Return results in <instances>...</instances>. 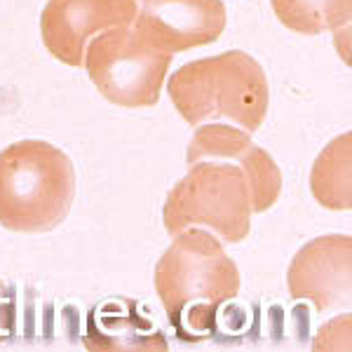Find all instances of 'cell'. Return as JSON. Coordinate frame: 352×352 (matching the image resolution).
I'll use <instances>...</instances> for the list:
<instances>
[{
    "mask_svg": "<svg viewBox=\"0 0 352 352\" xmlns=\"http://www.w3.org/2000/svg\"><path fill=\"white\" fill-rule=\"evenodd\" d=\"M350 132L336 136L312 164L310 190L315 200L327 209L348 212L352 207L350 192Z\"/></svg>",
    "mask_w": 352,
    "mask_h": 352,
    "instance_id": "cell-10",
    "label": "cell"
},
{
    "mask_svg": "<svg viewBox=\"0 0 352 352\" xmlns=\"http://www.w3.org/2000/svg\"><path fill=\"white\" fill-rule=\"evenodd\" d=\"M14 322H16L14 292L0 280V343L14 333Z\"/></svg>",
    "mask_w": 352,
    "mask_h": 352,
    "instance_id": "cell-14",
    "label": "cell"
},
{
    "mask_svg": "<svg viewBox=\"0 0 352 352\" xmlns=\"http://www.w3.org/2000/svg\"><path fill=\"white\" fill-rule=\"evenodd\" d=\"M174 109L188 124L228 118L244 132H256L268 113L270 89L263 68L240 50L204 56L174 71L167 82Z\"/></svg>",
    "mask_w": 352,
    "mask_h": 352,
    "instance_id": "cell-2",
    "label": "cell"
},
{
    "mask_svg": "<svg viewBox=\"0 0 352 352\" xmlns=\"http://www.w3.org/2000/svg\"><path fill=\"white\" fill-rule=\"evenodd\" d=\"M85 345L92 350H167V340L134 300H109L89 312Z\"/></svg>",
    "mask_w": 352,
    "mask_h": 352,
    "instance_id": "cell-9",
    "label": "cell"
},
{
    "mask_svg": "<svg viewBox=\"0 0 352 352\" xmlns=\"http://www.w3.org/2000/svg\"><path fill=\"white\" fill-rule=\"evenodd\" d=\"M132 28L169 54L217 43L226 31L223 0H136Z\"/></svg>",
    "mask_w": 352,
    "mask_h": 352,
    "instance_id": "cell-7",
    "label": "cell"
},
{
    "mask_svg": "<svg viewBox=\"0 0 352 352\" xmlns=\"http://www.w3.org/2000/svg\"><path fill=\"white\" fill-rule=\"evenodd\" d=\"M155 292L169 324L186 343H200L217 331L219 315L240 294V270L219 237L186 228L155 265Z\"/></svg>",
    "mask_w": 352,
    "mask_h": 352,
    "instance_id": "cell-1",
    "label": "cell"
},
{
    "mask_svg": "<svg viewBox=\"0 0 352 352\" xmlns=\"http://www.w3.org/2000/svg\"><path fill=\"white\" fill-rule=\"evenodd\" d=\"M350 235H324L298 249L289 265L287 285L296 300H312L317 312H327L350 303Z\"/></svg>",
    "mask_w": 352,
    "mask_h": 352,
    "instance_id": "cell-8",
    "label": "cell"
},
{
    "mask_svg": "<svg viewBox=\"0 0 352 352\" xmlns=\"http://www.w3.org/2000/svg\"><path fill=\"white\" fill-rule=\"evenodd\" d=\"M172 56L132 26H118L87 43L82 66L104 99L122 109H148L160 101Z\"/></svg>",
    "mask_w": 352,
    "mask_h": 352,
    "instance_id": "cell-5",
    "label": "cell"
},
{
    "mask_svg": "<svg viewBox=\"0 0 352 352\" xmlns=\"http://www.w3.org/2000/svg\"><path fill=\"white\" fill-rule=\"evenodd\" d=\"M76 169L47 141H16L0 153V226L14 232H47L71 212Z\"/></svg>",
    "mask_w": 352,
    "mask_h": 352,
    "instance_id": "cell-3",
    "label": "cell"
},
{
    "mask_svg": "<svg viewBox=\"0 0 352 352\" xmlns=\"http://www.w3.org/2000/svg\"><path fill=\"white\" fill-rule=\"evenodd\" d=\"M252 144V136L244 129L230 127V124H200L192 134L186 162L192 164L197 160H237L240 153Z\"/></svg>",
    "mask_w": 352,
    "mask_h": 352,
    "instance_id": "cell-13",
    "label": "cell"
},
{
    "mask_svg": "<svg viewBox=\"0 0 352 352\" xmlns=\"http://www.w3.org/2000/svg\"><path fill=\"white\" fill-rule=\"evenodd\" d=\"M272 12L289 31L320 36L350 24L352 0H270Z\"/></svg>",
    "mask_w": 352,
    "mask_h": 352,
    "instance_id": "cell-11",
    "label": "cell"
},
{
    "mask_svg": "<svg viewBox=\"0 0 352 352\" xmlns=\"http://www.w3.org/2000/svg\"><path fill=\"white\" fill-rule=\"evenodd\" d=\"M237 164L242 167L244 179L249 186V195H252V209L254 212H265L277 202L282 190V174L275 160L258 148L256 144H249L247 148L240 153Z\"/></svg>",
    "mask_w": 352,
    "mask_h": 352,
    "instance_id": "cell-12",
    "label": "cell"
},
{
    "mask_svg": "<svg viewBox=\"0 0 352 352\" xmlns=\"http://www.w3.org/2000/svg\"><path fill=\"white\" fill-rule=\"evenodd\" d=\"M252 195L237 162L197 160L167 192L162 221L169 235L204 226L223 242L237 244L252 230Z\"/></svg>",
    "mask_w": 352,
    "mask_h": 352,
    "instance_id": "cell-4",
    "label": "cell"
},
{
    "mask_svg": "<svg viewBox=\"0 0 352 352\" xmlns=\"http://www.w3.org/2000/svg\"><path fill=\"white\" fill-rule=\"evenodd\" d=\"M134 16L136 0H50L41 14V36L54 59L80 68L94 36L132 26Z\"/></svg>",
    "mask_w": 352,
    "mask_h": 352,
    "instance_id": "cell-6",
    "label": "cell"
}]
</instances>
